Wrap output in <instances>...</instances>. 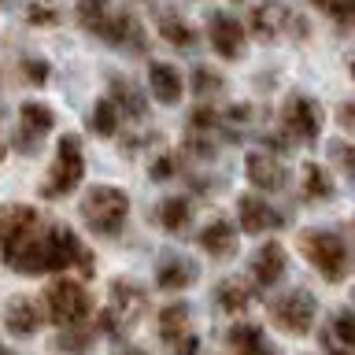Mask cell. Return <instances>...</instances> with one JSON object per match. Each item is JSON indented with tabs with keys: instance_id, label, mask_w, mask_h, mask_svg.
<instances>
[{
	"instance_id": "12",
	"label": "cell",
	"mask_w": 355,
	"mask_h": 355,
	"mask_svg": "<svg viewBox=\"0 0 355 355\" xmlns=\"http://www.w3.org/2000/svg\"><path fill=\"white\" fill-rule=\"evenodd\" d=\"M37 226V211L33 207H22V204H11L0 211V244H11L19 237H26V233Z\"/></svg>"
},
{
	"instance_id": "29",
	"label": "cell",
	"mask_w": 355,
	"mask_h": 355,
	"mask_svg": "<svg viewBox=\"0 0 355 355\" xmlns=\"http://www.w3.org/2000/svg\"><path fill=\"white\" fill-rule=\"evenodd\" d=\"M107 4L111 0H78V15H82V22H89V26H100V19L107 15Z\"/></svg>"
},
{
	"instance_id": "27",
	"label": "cell",
	"mask_w": 355,
	"mask_h": 355,
	"mask_svg": "<svg viewBox=\"0 0 355 355\" xmlns=\"http://www.w3.org/2000/svg\"><path fill=\"white\" fill-rule=\"evenodd\" d=\"M304 178H307V189H304L307 196H329V193H333V189H329V178H326V171H322L318 163L304 166Z\"/></svg>"
},
{
	"instance_id": "23",
	"label": "cell",
	"mask_w": 355,
	"mask_h": 355,
	"mask_svg": "<svg viewBox=\"0 0 355 355\" xmlns=\"http://www.w3.org/2000/svg\"><path fill=\"white\" fill-rule=\"evenodd\" d=\"M100 33H104V41L111 44H126L130 37H137V22L130 15H119V19H100Z\"/></svg>"
},
{
	"instance_id": "6",
	"label": "cell",
	"mask_w": 355,
	"mask_h": 355,
	"mask_svg": "<svg viewBox=\"0 0 355 355\" xmlns=\"http://www.w3.org/2000/svg\"><path fill=\"white\" fill-rule=\"evenodd\" d=\"M141 311H144L141 288L130 285V282H115V285H111V311L100 318V326H104L107 333H115V329H122V326H130V322L137 318Z\"/></svg>"
},
{
	"instance_id": "11",
	"label": "cell",
	"mask_w": 355,
	"mask_h": 355,
	"mask_svg": "<svg viewBox=\"0 0 355 355\" xmlns=\"http://www.w3.org/2000/svg\"><path fill=\"white\" fill-rule=\"evenodd\" d=\"M237 215H241V226L248 233H263V230L282 226V215L259 196H241L237 200Z\"/></svg>"
},
{
	"instance_id": "3",
	"label": "cell",
	"mask_w": 355,
	"mask_h": 355,
	"mask_svg": "<svg viewBox=\"0 0 355 355\" xmlns=\"http://www.w3.org/2000/svg\"><path fill=\"white\" fill-rule=\"evenodd\" d=\"M307 255H311V263L318 266L322 274L329 277V282H340L344 274H348V244H344L337 233H329V230H315V233H307Z\"/></svg>"
},
{
	"instance_id": "22",
	"label": "cell",
	"mask_w": 355,
	"mask_h": 355,
	"mask_svg": "<svg viewBox=\"0 0 355 355\" xmlns=\"http://www.w3.org/2000/svg\"><path fill=\"white\" fill-rule=\"evenodd\" d=\"M19 119H22V130L33 133V141H37L41 133H49V130H52V111L44 107V104H22Z\"/></svg>"
},
{
	"instance_id": "41",
	"label": "cell",
	"mask_w": 355,
	"mask_h": 355,
	"mask_svg": "<svg viewBox=\"0 0 355 355\" xmlns=\"http://www.w3.org/2000/svg\"><path fill=\"white\" fill-rule=\"evenodd\" d=\"M337 355H348V352H337Z\"/></svg>"
},
{
	"instance_id": "21",
	"label": "cell",
	"mask_w": 355,
	"mask_h": 355,
	"mask_svg": "<svg viewBox=\"0 0 355 355\" xmlns=\"http://www.w3.org/2000/svg\"><path fill=\"white\" fill-rule=\"evenodd\" d=\"M185 326H189V307L185 304H166L159 311V333H163V340L182 337Z\"/></svg>"
},
{
	"instance_id": "33",
	"label": "cell",
	"mask_w": 355,
	"mask_h": 355,
	"mask_svg": "<svg viewBox=\"0 0 355 355\" xmlns=\"http://www.w3.org/2000/svg\"><path fill=\"white\" fill-rule=\"evenodd\" d=\"M26 78H30L33 85H41L44 78H49V63H44V60H30L26 63Z\"/></svg>"
},
{
	"instance_id": "38",
	"label": "cell",
	"mask_w": 355,
	"mask_h": 355,
	"mask_svg": "<svg viewBox=\"0 0 355 355\" xmlns=\"http://www.w3.org/2000/svg\"><path fill=\"white\" fill-rule=\"evenodd\" d=\"M315 4H322V8H326V11H329L333 4H337V0H315Z\"/></svg>"
},
{
	"instance_id": "36",
	"label": "cell",
	"mask_w": 355,
	"mask_h": 355,
	"mask_svg": "<svg viewBox=\"0 0 355 355\" xmlns=\"http://www.w3.org/2000/svg\"><path fill=\"white\" fill-rule=\"evenodd\" d=\"M171 171H174V159H159V163L152 166V174H155V178H166Z\"/></svg>"
},
{
	"instance_id": "16",
	"label": "cell",
	"mask_w": 355,
	"mask_h": 355,
	"mask_svg": "<svg viewBox=\"0 0 355 355\" xmlns=\"http://www.w3.org/2000/svg\"><path fill=\"white\" fill-rule=\"evenodd\" d=\"M4 322H8V329L15 333V337H33L37 326H41V307L30 304V300H11Z\"/></svg>"
},
{
	"instance_id": "37",
	"label": "cell",
	"mask_w": 355,
	"mask_h": 355,
	"mask_svg": "<svg viewBox=\"0 0 355 355\" xmlns=\"http://www.w3.org/2000/svg\"><path fill=\"white\" fill-rule=\"evenodd\" d=\"M178 355H196V337H182V344H178Z\"/></svg>"
},
{
	"instance_id": "34",
	"label": "cell",
	"mask_w": 355,
	"mask_h": 355,
	"mask_svg": "<svg viewBox=\"0 0 355 355\" xmlns=\"http://www.w3.org/2000/svg\"><path fill=\"white\" fill-rule=\"evenodd\" d=\"M211 122H215V111H204V107H200L196 115H193V126H196V130H211Z\"/></svg>"
},
{
	"instance_id": "28",
	"label": "cell",
	"mask_w": 355,
	"mask_h": 355,
	"mask_svg": "<svg viewBox=\"0 0 355 355\" xmlns=\"http://www.w3.org/2000/svg\"><path fill=\"white\" fill-rule=\"evenodd\" d=\"M159 30L171 44H178V49H189V44H193V30H189L185 22H178V19H163Z\"/></svg>"
},
{
	"instance_id": "24",
	"label": "cell",
	"mask_w": 355,
	"mask_h": 355,
	"mask_svg": "<svg viewBox=\"0 0 355 355\" xmlns=\"http://www.w3.org/2000/svg\"><path fill=\"white\" fill-rule=\"evenodd\" d=\"M111 89H115V100H111L115 107H122V111H126V115H133V119H141V115H144V96L126 82V78H119V82L111 85Z\"/></svg>"
},
{
	"instance_id": "10",
	"label": "cell",
	"mask_w": 355,
	"mask_h": 355,
	"mask_svg": "<svg viewBox=\"0 0 355 355\" xmlns=\"http://www.w3.org/2000/svg\"><path fill=\"white\" fill-rule=\"evenodd\" d=\"M4 259L15 266L19 274H41L44 270V244L33 241L30 233H26V237L4 244Z\"/></svg>"
},
{
	"instance_id": "18",
	"label": "cell",
	"mask_w": 355,
	"mask_h": 355,
	"mask_svg": "<svg viewBox=\"0 0 355 355\" xmlns=\"http://www.w3.org/2000/svg\"><path fill=\"white\" fill-rule=\"evenodd\" d=\"M252 26L259 37H277V30L285 26V8L282 4H259L252 11Z\"/></svg>"
},
{
	"instance_id": "9",
	"label": "cell",
	"mask_w": 355,
	"mask_h": 355,
	"mask_svg": "<svg viewBox=\"0 0 355 355\" xmlns=\"http://www.w3.org/2000/svg\"><path fill=\"white\" fill-rule=\"evenodd\" d=\"M211 49H215L222 60H237L244 52V26L237 22V15L218 11V15L211 19Z\"/></svg>"
},
{
	"instance_id": "35",
	"label": "cell",
	"mask_w": 355,
	"mask_h": 355,
	"mask_svg": "<svg viewBox=\"0 0 355 355\" xmlns=\"http://www.w3.org/2000/svg\"><path fill=\"white\" fill-rule=\"evenodd\" d=\"M237 355H274L270 348H266V344L263 340H255V344H248V348H241Z\"/></svg>"
},
{
	"instance_id": "5",
	"label": "cell",
	"mask_w": 355,
	"mask_h": 355,
	"mask_svg": "<svg viewBox=\"0 0 355 355\" xmlns=\"http://www.w3.org/2000/svg\"><path fill=\"white\" fill-rule=\"evenodd\" d=\"M44 300H49V315L60 322V326H78V322L89 315V296H85V288L74 285V282H52Z\"/></svg>"
},
{
	"instance_id": "26",
	"label": "cell",
	"mask_w": 355,
	"mask_h": 355,
	"mask_svg": "<svg viewBox=\"0 0 355 355\" xmlns=\"http://www.w3.org/2000/svg\"><path fill=\"white\" fill-rule=\"evenodd\" d=\"M115 126H119V107L111 104V100H100L93 107V130L96 133H115Z\"/></svg>"
},
{
	"instance_id": "1",
	"label": "cell",
	"mask_w": 355,
	"mask_h": 355,
	"mask_svg": "<svg viewBox=\"0 0 355 355\" xmlns=\"http://www.w3.org/2000/svg\"><path fill=\"white\" fill-rule=\"evenodd\" d=\"M126 211H130V196L115 185H93L89 196L82 200V218L100 237H115L122 222H126Z\"/></svg>"
},
{
	"instance_id": "2",
	"label": "cell",
	"mask_w": 355,
	"mask_h": 355,
	"mask_svg": "<svg viewBox=\"0 0 355 355\" xmlns=\"http://www.w3.org/2000/svg\"><path fill=\"white\" fill-rule=\"evenodd\" d=\"M82 174H85L82 141H78V137H60L52 174H49V182H44V196H67L78 182H82Z\"/></svg>"
},
{
	"instance_id": "39",
	"label": "cell",
	"mask_w": 355,
	"mask_h": 355,
	"mask_svg": "<svg viewBox=\"0 0 355 355\" xmlns=\"http://www.w3.org/2000/svg\"><path fill=\"white\" fill-rule=\"evenodd\" d=\"M0 159H4V144H0Z\"/></svg>"
},
{
	"instance_id": "14",
	"label": "cell",
	"mask_w": 355,
	"mask_h": 355,
	"mask_svg": "<svg viewBox=\"0 0 355 355\" xmlns=\"http://www.w3.org/2000/svg\"><path fill=\"white\" fill-rule=\"evenodd\" d=\"M248 182L255 189H282L285 185V166L274 159V155L255 152L248 155Z\"/></svg>"
},
{
	"instance_id": "31",
	"label": "cell",
	"mask_w": 355,
	"mask_h": 355,
	"mask_svg": "<svg viewBox=\"0 0 355 355\" xmlns=\"http://www.w3.org/2000/svg\"><path fill=\"white\" fill-rule=\"evenodd\" d=\"M255 340H263L255 326H233V329H230V344H233L237 352H241V348H248V344H255Z\"/></svg>"
},
{
	"instance_id": "15",
	"label": "cell",
	"mask_w": 355,
	"mask_h": 355,
	"mask_svg": "<svg viewBox=\"0 0 355 355\" xmlns=\"http://www.w3.org/2000/svg\"><path fill=\"white\" fill-rule=\"evenodd\" d=\"M252 274H255V282L259 285H274L277 277L285 274V252H282V244H263L259 252H255V263H252Z\"/></svg>"
},
{
	"instance_id": "7",
	"label": "cell",
	"mask_w": 355,
	"mask_h": 355,
	"mask_svg": "<svg viewBox=\"0 0 355 355\" xmlns=\"http://www.w3.org/2000/svg\"><path fill=\"white\" fill-rule=\"evenodd\" d=\"M274 322L282 326L285 333H296V337H304V333L315 326V300L307 293H288L274 304Z\"/></svg>"
},
{
	"instance_id": "17",
	"label": "cell",
	"mask_w": 355,
	"mask_h": 355,
	"mask_svg": "<svg viewBox=\"0 0 355 355\" xmlns=\"http://www.w3.org/2000/svg\"><path fill=\"white\" fill-rule=\"evenodd\" d=\"M200 244H204L207 255H230L233 244H237V230H233V222L215 218L211 226H204V233H200Z\"/></svg>"
},
{
	"instance_id": "4",
	"label": "cell",
	"mask_w": 355,
	"mask_h": 355,
	"mask_svg": "<svg viewBox=\"0 0 355 355\" xmlns=\"http://www.w3.org/2000/svg\"><path fill=\"white\" fill-rule=\"evenodd\" d=\"M44 244V270H67V266H82V270H93V255H89L78 237L67 226H52L49 237L41 241Z\"/></svg>"
},
{
	"instance_id": "20",
	"label": "cell",
	"mask_w": 355,
	"mask_h": 355,
	"mask_svg": "<svg viewBox=\"0 0 355 355\" xmlns=\"http://www.w3.org/2000/svg\"><path fill=\"white\" fill-rule=\"evenodd\" d=\"M159 222H163V230H185L189 226V200L185 196H166L163 200V207H159Z\"/></svg>"
},
{
	"instance_id": "32",
	"label": "cell",
	"mask_w": 355,
	"mask_h": 355,
	"mask_svg": "<svg viewBox=\"0 0 355 355\" xmlns=\"http://www.w3.org/2000/svg\"><path fill=\"white\" fill-rule=\"evenodd\" d=\"M337 337H340V344H355V318H352V311H340V315H337Z\"/></svg>"
},
{
	"instance_id": "30",
	"label": "cell",
	"mask_w": 355,
	"mask_h": 355,
	"mask_svg": "<svg viewBox=\"0 0 355 355\" xmlns=\"http://www.w3.org/2000/svg\"><path fill=\"white\" fill-rule=\"evenodd\" d=\"M193 85H196V96H211V93H218V89H222V78L200 67V71L193 74Z\"/></svg>"
},
{
	"instance_id": "8",
	"label": "cell",
	"mask_w": 355,
	"mask_h": 355,
	"mask_svg": "<svg viewBox=\"0 0 355 355\" xmlns=\"http://www.w3.org/2000/svg\"><path fill=\"white\" fill-rule=\"evenodd\" d=\"M282 122H285V130L300 141H315L318 137V111L307 96H288L285 107H282Z\"/></svg>"
},
{
	"instance_id": "40",
	"label": "cell",
	"mask_w": 355,
	"mask_h": 355,
	"mask_svg": "<svg viewBox=\"0 0 355 355\" xmlns=\"http://www.w3.org/2000/svg\"><path fill=\"white\" fill-rule=\"evenodd\" d=\"M0 355H11V352H4V348H0Z\"/></svg>"
},
{
	"instance_id": "13",
	"label": "cell",
	"mask_w": 355,
	"mask_h": 355,
	"mask_svg": "<svg viewBox=\"0 0 355 355\" xmlns=\"http://www.w3.org/2000/svg\"><path fill=\"white\" fill-rule=\"evenodd\" d=\"M148 89L159 104H178L182 100V78L171 63H152L148 67Z\"/></svg>"
},
{
	"instance_id": "19",
	"label": "cell",
	"mask_w": 355,
	"mask_h": 355,
	"mask_svg": "<svg viewBox=\"0 0 355 355\" xmlns=\"http://www.w3.org/2000/svg\"><path fill=\"white\" fill-rule=\"evenodd\" d=\"M196 282V266L185 263V259H171L159 266V285L163 288H185Z\"/></svg>"
},
{
	"instance_id": "25",
	"label": "cell",
	"mask_w": 355,
	"mask_h": 355,
	"mask_svg": "<svg viewBox=\"0 0 355 355\" xmlns=\"http://www.w3.org/2000/svg\"><path fill=\"white\" fill-rule=\"evenodd\" d=\"M248 285H241V282H222L218 285V307L222 311H244L248 307Z\"/></svg>"
}]
</instances>
